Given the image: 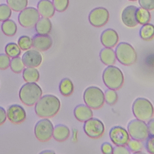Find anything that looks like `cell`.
<instances>
[{"label": "cell", "mask_w": 154, "mask_h": 154, "mask_svg": "<svg viewBox=\"0 0 154 154\" xmlns=\"http://www.w3.org/2000/svg\"><path fill=\"white\" fill-rule=\"evenodd\" d=\"M61 107L60 99L55 95L46 94L42 96L35 104V114L42 118L55 116Z\"/></svg>", "instance_id": "1"}, {"label": "cell", "mask_w": 154, "mask_h": 154, "mask_svg": "<svg viewBox=\"0 0 154 154\" xmlns=\"http://www.w3.org/2000/svg\"><path fill=\"white\" fill-rule=\"evenodd\" d=\"M42 96V90L35 82H26L21 87L19 91L21 102L29 106L35 105Z\"/></svg>", "instance_id": "2"}, {"label": "cell", "mask_w": 154, "mask_h": 154, "mask_svg": "<svg viewBox=\"0 0 154 154\" xmlns=\"http://www.w3.org/2000/svg\"><path fill=\"white\" fill-rule=\"evenodd\" d=\"M102 79L108 88L116 90L123 86L124 75L119 67L113 65L108 66L103 72Z\"/></svg>", "instance_id": "3"}, {"label": "cell", "mask_w": 154, "mask_h": 154, "mask_svg": "<svg viewBox=\"0 0 154 154\" xmlns=\"http://www.w3.org/2000/svg\"><path fill=\"white\" fill-rule=\"evenodd\" d=\"M132 110L137 119L144 122L150 120L154 114V107L146 98L138 97L133 102Z\"/></svg>", "instance_id": "4"}, {"label": "cell", "mask_w": 154, "mask_h": 154, "mask_svg": "<svg viewBox=\"0 0 154 154\" xmlns=\"http://www.w3.org/2000/svg\"><path fill=\"white\" fill-rule=\"evenodd\" d=\"M83 99L85 105L90 108L97 109L102 107L105 103L104 93L98 87L90 86L85 90Z\"/></svg>", "instance_id": "5"}, {"label": "cell", "mask_w": 154, "mask_h": 154, "mask_svg": "<svg viewBox=\"0 0 154 154\" xmlns=\"http://www.w3.org/2000/svg\"><path fill=\"white\" fill-rule=\"evenodd\" d=\"M115 52L116 58L123 65L131 66L137 61V52L133 46L128 43H120L117 46Z\"/></svg>", "instance_id": "6"}, {"label": "cell", "mask_w": 154, "mask_h": 154, "mask_svg": "<svg viewBox=\"0 0 154 154\" xmlns=\"http://www.w3.org/2000/svg\"><path fill=\"white\" fill-rule=\"evenodd\" d=\"M127 128L129 135L132 139L143 141L149 136L147 125L144 121L137 119L132 120Z\"/></svg>", "instance_id": "7"}, {"label": "cell", "mask_w": 154, "mask_h": 154, "mask_svg": "<svg viewBox=\"0 0 154 154\" xmlns=\"http://www.w3.org/2000/svg\"><path fill=\"white\" fill-rule=\"evenodd\" d=\"M54 126L50 120L44 118L40 120L34 128V134L36 138L41 141L45 142L52 137Z\"/></svg>", "instance_id": "8"}, {"label": "cell", "mask_w": 154, "mask_h": 154, "mask_svg": "<svg viewBox=\"0 0 154 154\" xmlns=\"http://www.w3.org/2000/svg\"><path fill=\"white\" fill-rule=\"evenodd\" d=\"M40 19V14L37 9L34 7H26L20 11L18 15L19 24L26 28L34 27Z\"/></svg>", "instance_id": "9"}, {"label": "cell", "mask_w": 154, "mask_h": 154, "mask_svg": "<svg viewBox=\"0 0 154 154\" xmlns=\"http://www.w3.org/2000/svg\"><path fill=\"white\" fill-rule=\"evenodd\" d=\"M84 131L85 134L91 138H99L105 132V125L99 119L92 117L84 122Z\"/></svg>", "instance_id": "10"}, {"label": "cell", "mask_w": 154, "mask_h": 154, "mask_svg": "<svg viewBox=\"0 0 154 154\" xmlns=\"http://www.w3.org/2000/svg\"><path fill=\"white\" fill-rule=\"evenodd\" d=\"M109 17V12L105 8L97 7L90 13L88 20L94 27H102L108 22Z\"/></svg>", "instance_id": "11"}, {"label": "cell", "mask_w": 154, "mask_h": 154, "mask_svg": "<svg viewBox=\"0 0 154 154\" xmlns=\"http://www.w3.org/2000/svg\"><path fill=\"white\" fill-rule=\"evenodd\" d=\"M109 136L111 141L116 146H126L130 140L128 131L120 126H115L111 128Z\"/></svg>", "instance_id": "12"}, {"label": "cell", "mask_w": 154, "mask_h": 154, "mask_svg": "<svg viewBox=\"0 0 154 154\" xmlns=\"http://www.w3.org/2000/svg\"><path fill=\"white\" fill-rule=\"evenodd\" d=\"M7 117L11 123L19 124L25 120L26 114L25 110L21 105L14 104L10 106L7 109Z\"/></svg>", "instance_id": "13"}, {"label": "cell", "mask_w": 154, "mask_h": 154, "mask_svg": "<svg viewBox=\"0 0 154 154\" xmlns=\"http://www.w3.org/2000/svg\"><path fill=\"white\" fill-rule=\"evenodd\" d=\"M22 60L26 67H38L42 61V56L38 51L30 49L26 51L22 55Z\"/></svg>", "instance_id": "14"}, {"label": "cell", "mask_w": 154, "mask_h": 154, "mask_svg": "<svg viewBox=\"0 0 154 154\" xmlns=\"http://www.w3.org/2000/svg\"><path fill=\"white\" fill-rule=\"evenodd\" d=\"M137 8H138L134 5H129L123 10L122 20L126 26L132 28L137 25L138 22L136 19V11Z\"/></svg>", "instance_id": "15"}, {"label": "cell", "mask_w": 154, "mask_h": 154, "mask_svg": "<svg viewBox=\"0 0 154 154\" xmlns=\"http://www.w3.org/2000/svg\"><path fill=\"white\" fill-rule=\"evenodd\" d=\"M32 40V46L37 51H46L52 45L53 41L49 35H35Z\"/></svg>", "instance_id": "16"}, {"label": "cell", "mask_w": 154, "mask_h": 154, "mask_svg": "<svg viewBox=\"0 0 154 154\" xmlns=\"http://www.w3.org/2000/svg\"><path fill=\"white\" fill-rule=\"evenodd\" d=\"M100 42L105 48H112L119 42L118 34L113 29H106L102 32L100 35Z\"/></svg>", "instance_id": "17"}, {"label": "cell", "mask_w": 154, "mask_h": 154, "mask_svg": "<svg viewBox=\"0 0 154 154\" xmlns=\"http://www.w3.org/2000/svg\"><path fill=\"white\" fill-rule=\"evenodd\" d=\"M75 117L79 122H85L93 117V113L91 108L85 104L77 105L73 111Z\"/></svg>", "instance_id": "18"}, {"label": "cell", "mask_w": 154, "mask_h": 154, "mask_svg": "<svg viewBox=\"0 0 154 154\" xmlns=\"http://www.w3.org/2000/svg\"><path fill=\"white\" fill-rule=\"evenodd\" d=\"M37 10L42 17L51 18L55 14V9L50 0H40L37 4Z\"/></svg>", "instance_id": "19"}, {"label": "cell", "mask_w": 154, "mask_h": 154, "mask_svg": "<svg viewBox=\"0 0 154 154\" xmlns=\"http://www.w3.org/2000/svg\"><path fill=\"white\" fill-rule=\"evenodd\" d=\"M70 134L69 128L64 125L59 124L54 127L52 137L54 140L58 142H63L66 140L69 137Z\"/></svg>", "instance_id": "20"}, {"label": "cell", "mask_w": 154, "mask_h": 154, "mask_svg": "<svg viewBox=\"0 0 154 154\" xmlns=\"http://www.w3.org/2000/svg\"><path fill=\"white\" fill-rule=\"evenodd\" d=\"M100 61L106 66L113 65L116 61V55L115 51L110 48H105L102 49L99 54Z\"/></svg>", "instance_id": "21"}, {"label": "cell", "mask_w": 154, "mask_h": 154, "mask_svg": "<svg viewBox=\"0 0 154 154\" xmlns=\"http://www.w3.org/2000/svg\"><path fill=\"white\" fill-rule=\"evenodd\" d=\"M35 29L38 34L48 35L52 30V23L49 18L42 17L36 23Z\"/></svg>", "instance_id": "22"}, {"label": "cell", "mask_w": 154, "mask_h": 154, "mask_svg": "<svg viewBox=\"0 0 154 154\" xmlns=\"http://www.w3.org/2000/svg\"><path fill=\"white\" fill-rule=\"evenodd\" d=\"M22 72L23 78L26 82H36L39 80L40 73L35 67H27Z\"/></svg>", "instance_id": "23"}, {"label": "cell", "mask_w": 154, "mask_h": 154, "mask_svg": "<svg viewBox=\"0 0 154 154\" xmlns=\"http://www.w3.org/2000/svg\"><path fill=\"white\" fill-rule=\"evenodd\" d=\"M59 90L64 96H70L74 90V85L72 81L69 78H63L60 82Z\"/></svg>", "instance_id": "24"}, {"label": "cell", "mask_w": 154, "mask_h": 154, "mask_svg": "<svg viewBox=\"0 0 154 154\" xmlns=\"http://www.w3.org/2000/svg\"><path fill=\"white\" fill-rule=\"evenodd\" d=\"M2 32L7 36H13L17 32L16 23L11 19H8L3 21L1 25Z\"/></svg>", "instance_id": "25"}, {"label": "cell", "mask_w": 154, "mask_h": 154, "mask_svg": "<svg viewBox=\"0 0 154 154\" xmlns=\"http://www.w3.org/2000/svg\"><path fill=\"white\" fill-rule=\"evenodd\" d=\"M140 36L144 40H150L154 37V25L151 23L143 25L140 30Z\"/></svg>", "instance_id": "26"}, {"label": "cell", "mask_w": 154, "mask_h": 154, "mask_svg": "<svg viewBox=\"0 0 154 154\" xmlns=\"http://www.w3.org/2000/svg\"><path fill=\"white\" fill-rule=\"evenodd\" d=\"M151 16L149 10L142 7L138 8L136 11V19L138 23L145 25L148 23L150 20Z\"/></svg>", "instance_id": "27"}, {"label": "cell", "mask_w": 154, "mask_h": 154, "mask_svg": "<svg viewBox=\"0 0 154 154\" xmlns=\"http://www.w3.org/2000/svg\"><path fill=\"white\" fill-rule=\"evenodd\" d=\"M5 52L10 58H15L19 57L21 54L20 48L19 45L15 43L11 42L8 43L5 47Z\"/></svg>", "instance_id": "28"}, {"label": "cell", "mask_w": 154, "mask_h": 154, "mask_svg": "<svg viewBox=\"0 0 154 154\" xmlns=\"http://www.w3.org/2000/svg\"><path fill=\"white\" fill-rule=\"evenodd\" d=\"M7 5L14 11H20L26 8L28 0H7Z\"/></svg>", "instance_id": "29"}, {"label": "cell", "mask_w": 154, "mask_h": 154, "mask_svg": "<svg viewBox=\"0 0 154 154\" xmlns=\"http://www.w3.org/2000/svg\"><path fill=\"white\" fill-rule=\"evenodd\" d=\"M10 67L11 70L16 73H19L22 72L25 67V64L20 57H17L15 58H13L11 60Z\"/></svg>", "instance_id": "30"}, {"label": "cell", "mask_w": 154, "mask_h": 154, "mask_svg": "<svg viewBox=\"0 0 154 154\" xmlns=\"http://www.w3.org/2000/svg\"><path fill=\"white\" fill-rule=\"evenodd\" d=\"M105 102L109 105H114L118 100V94L115 90L108 88L104 93Z\"/></svg>", "instance_id": "31"}, {"label": "cell", "mask_w": 154, "mask_h": 154, "mask_svg": "<svg viewBox=\"0 0 154 154\" xmlns=\"http://www.w3.org/2000/svg\"><path fill=\"white\" fill-rule=\"evenodd\" d=\"M126 146L129 149V150L132 153H135V152H138L141 151L144 147V144L142 141L135 140L132 138L129 140Z\"/></svg>", "instance_id": "32"}, {"label": "cell", "mask_w": 154, "mask_h": 154, "mask_svg": "<svg viewBox=\"0 0 154 154\" xmlns=\"http://www.w3.org/2000/svg\"><path fill=\"white\" fill-rule=\"evenodd\" d=\"M17 43L20 49L27 51L32 46V40L28 35H22L18 39Z\"/></svg>", "instance_id": "33"}, {"label": "cell", "mask_w": 154, "mask_h": 154, "mask_svg": "<svg viewBox=\"0 0 154 154\" xmlns=\"http://www.w3.org/2000/svg\"><path fill=\"white\" fill-rule=\"evenodd\" d=\"M11 9L5 4L0 5V21H5L10 19L11 16Z\"/></svg>", "instance_id": "34"}, {"label": "cell", "mask_w": 154, "mask_h": 154, "mask_svg": "<svg viewBox=\"0 0 154 154\" xmlns=\"http://www.w3.org/2000/svg\"><path fill=\"white\" fill-rule=\"evenodd\" d=\"M54 7L58 12H63L67 10L69 4V0H52Z\"/></svg>", "instance_id": "35"}, {"label": "cell", "mask_w": 154, "mask_h": 154, "mask_svg": "<svg viewBox=\"0 0 154 154\" xmlns=\"http://www.w3.org/2000/svg\"><path fill=\"white\" fill-rule=\"evenodd\" d=\"M11 60L5 54H0V70H5L8 69L10 64Z\"/></svg>", "instance_id": "36"}, {"label": "cell", "mask_w": 154, "mask_h": 154, "mask_svg": "<svg viewBox=\"0 0 154 154\" xmlns=\"http://www.w3.org/2000/svg\"><path fill=\"white\" fill-rule=\"evenodd\" d=\"M144 146L149 153L154 154V136L150 135L146 139Z\"/></svg>", "instance_id": "37"}, {"label": "cell", "mask_w": 154, "mask_h": 154, "mask_svg": "<svg viewBox=\"0 0 154 154\" xmlns=\"http://www.w3.org/2000/svg\"><path fill=\"white\" fill-rule=\"evenodd\" d=\"M141 7L147 10H154V0H138Z\"/></svg>", "instance_id": "38"}, {"label": "cell", "mask_w": 154, "mask_h": 154, "mask_svg": "<svg viewBox=\"0 0 154 154\" xmlns=\"http://www.w3.org/2000/svg\"><path fill=\"white\" fill-rule=\"evenodd\" d=\"M112 154H131V152L126 146H116L113 149Z\"/></svg>", "instance_id": "39"}, {"label": "cell", "mask_w": 154, "mask_h": 154, "mask_svg": "<svg viewBox=\"0 0 154 154\" xmlns=\"http://www.w3.org/2000/svg\"><path fill=\"white\" fill-rule=\"evenodd\" d=\"M113 149L112 145L108 142L102 143L100 146V150L103 154H112Z\"/></svg>", "instance_id": "40"}, {"label": "cell", "mask_w": 154, "mask_h": 154, "mask_svg": "<svg viewBox=\"0 0 154 154\" xmlns=\"http://www.w3.org/2000/svg\"><path fill=\"white\" fill-rule=\"evenodd\" d=\"M147 125L149 135L154 136V119H151L149 120Z\"/></svg>", "instance_id": "41"}, {"label": "cell", "mask_w": 154, "mask_h": 154, "mask_svg": "<svg viewBox=\"0 0 154 154\" xmlns=\"http://www.w3.org/2000/svg\"><path fill=\"white\" fill-rule=\"evenodd\" d=\"M7 118V117L6 111L3 107L0 106V125L5 123Z\"/></svg>", "instance_id": "42"}, {"label": "cell", "mask_w": 154, "mask_h": 154, "mask_svg": "<svg viewBox=\"0 0 154 154\" xmlns=\"http://www.w3.org/2000/svg\"><path fill=\"white\" fill-rule=\"evenodd\" d=\"M78 131L76 129H73L72 131V141L75 143L78 141Z\"/></svg>", "instance_id": "43"}, {"label": "cell", "mask_w": 154, "mask_h": 154, "mask_svg": "<svg viewBox=\"0 0 154 154\" xmlns=\"http://www.w3.org/2000/svg\"><path fill=\"white\" fill-rule=\"evenodd\" d=\"M39 154H55V152L51 150H45L41 152Z\"/></svg>", "instance_id": "44"}, {"label": "cell", "mask_w": 154, "mask_h": 154, "mask_svg": "<svg viewBox=\"0 0 154 154\" xmlns=\"http://www.w3.org/2000/svg\"><path fill=\"white\" fill-rule=\"evenodd\" d=\"M132 154H148L147 153H145V152H135V153H133Z\"/></svg>", "instance_id": "45"}, {"label": "cell", "mask_w": 154, "mask_h": 154, "mask_svg": "<svg viewBox=\"0 0 154 154\" xmlns=\"http://www.w3.org/2000/svg\"><path fill=\"white\" fill-rule=\"evenodd\" d=\"M129 1H137V0H129Z\"/></svg>", "instance_id": "46"}]
</instances>
